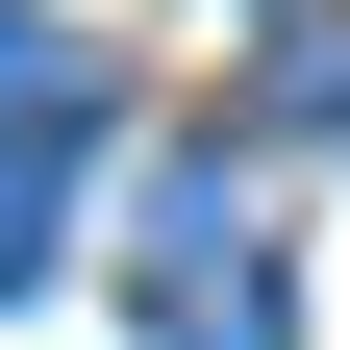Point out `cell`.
<instances>
[{"instance_id":"obj_3","label":"cell","mask_w":350,"mask_h":350,"mask_svg":"<svg viewBox=\"0 0 350 350\" xmlns=\"http://www.w3.org/2000/svg\"><path fill=\"white\" fill-rule=\"evenodd\" d=\"M51 175H75V125H0V300L51 275Z\"/></svg>"},{"instance_id":"obj_1","label":"cell","mask_w":350,"mask_h":350,"mask_svg":"<svg viewBox=\"0 0 350 350\" xmlns=\"http://www.w3.org/2000/svg\"><path fill=\"white\" fill-rule=\"evenodd\" d=\"M150 325H175V350H300V275H275V250H175Z\"/></svg>"},{"instance_id":"obj_2","label":"cell","mask_w":350,"mask_h":350,"mask_svg":"<svg viewBox=\"0 0 350 350\" xmlns=\"http://www.w3.org/2000/svg\"><path fill=\"white\" fill-rule=\"evenodd\" d=\"M0 125H100V51H75L51 0H0Z\"/></svg>"}]
</instances>
